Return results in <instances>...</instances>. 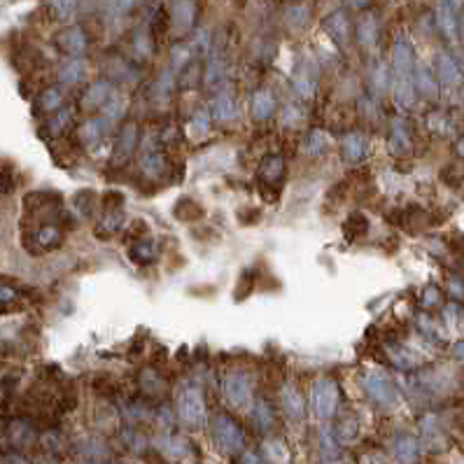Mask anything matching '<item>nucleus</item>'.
Wrapping results in <instances>:
<instances>
[{"label": "nucleus", "mask_w": 464, "mask_h": 464, "mask_svg": "<svg viewBox=\"0 0 464 464\" xmlns=\"http://www.w3.org/2000/svg\"><path fill=\"white\" fill-rule=\"evenodd\" d=\"M122 229H124V210H119V213H105L103 220L98 222L96 227V236L103 241V238H112Z\"/></svg>", "instance_id": "29"}, {"label": "nucleus", "mask_w": 464, "mask_h": 464, "mask_svg": "<svg viewBox=\"0 0 464 464\" xmlns=\"http://www.w3.org/2000/svg\"><path fill=\"white\" fill-rule=\"evenodd\" d=\"M196 19V8L191 0H177L175 3V12H173V24L180 33H187L191 26H194Z\"/></svg>", "instance_id": "26"}, {"label": "nucleus", "mask_w": 464, "mask_h": 464, "mask_svg": "<svg viewBox=\"0 0 464 464\" xmlns=\"http://www.w3.org/2000/svg\"><path fill=\"white\" fill-rule=\"evenodd\" d=\"M362 387H364V392H367L369 399L374 403H378L381 408L394 406V401H397L394 387L390 385V381H385L383 376H378V374L362 376Z\"/></svg>", "instance_id": "7"}, {"label": "nucleus", "mask_w": 464, "mask_h": 464, "mask_svg": "<svg viewBox=\"0 0 464 464\" xmlns=\"http://www.w3.org/2000/svg\"><path fill=\"white\" fill-rule=\"evenodd\" d=\"M124 112H126V103L122 101V98H115L112 96L108 103H105V108H103V122L105 124H115V122H119V119H124Z\"/></svg>", "instance_id": "35"}, {"label": "nucleus", "mask_w": 464, "mask_h": 464, "mask_svg": "<svg viewBox=\"0 0 464 464\" xmlns=\"http://www.w3.org/2000/svg\"><path fill=\"white\" fill-rule=\"evenodd\" d=\"M84 464H91V462H84Z\"/></svg>", "instance_id": "51"}, {"label": "nucleus", "mask_w": 464, "mask_h": 464, "mask_svg": "<svg viewBox=\"0 0 464 464\" xmlns=\"http://www.w3.org/2000/svg\"><path fill=\"white\" fill-rule=\"evenodd\" d=\"M280 403H282V410L287 413L289 420H294V422L303 420V415H306V401H303V394L299 392V387H296L294 383H287V385H282V390H280Z\"/></svg>", "instance_id": "12"}, {"label": "nucleus", "mask_w": 464, "mask_h": 464, "mask_svg": "<svg viewBox=\"0 0 464 464\" xmlns=\"http://www.w3.org/2000/svg\"><path fill=\"white\" fill-rule=\"evenodd\" d=\"M455 357H460V360H464V339L455 346Z\"/></svg>", "instance_id": "50"}, {"label": "nucleus", "mask_w": 464, "mask_h": 464, "mask_svg": "<svg viewBox=\"0 0 464 464\" xmlns=\"http://www.w3.org/2000/svg\"><path fill=\"white\" fill-rule=\"evenodd\" d=\"M56 45L63 54H68L72 58H79L87 51V35L79 26H68L56 35Z\"/></svg>", "instance_id": "9"}, {"label": "nucleus", "mask_w": 464, "mask_h": 464, "mask_svg": "<svg viewBox=\"0 0 464 464\" xmlns=\"http://www.w3.org/2000/svg\"><path fill=\"white\" fill-rule=\"evenodd\" d=\"M70 119H72V112L68 108H61V110H56L54 115H49L47 122H45V131H47V136L49 138H61L65 134V129H68Z\"/></svg>", "instance_id": "28"}, {"label": "nucleus", "mask_w": 464, "mask_h": 464, "mask_svg": "<svg viewBox=\"0 0 464 464\" xmlns=\"http://www.w3.org/2000/svg\"><path fill=\"white\" fill-rule=\"evenodd\" d=\"M439 75L441 79H446V82H457L460 70H457V65L450 61L448 56H439Z\"/></svg>", "instance_id": "38"}, {"label": "nucleus", "mask_w": 464, "mask_h": 464, "mask_svg": "<svg viewBox=\"0 0 464 464\" xmlns=\"http://www.w3.org/2000/svg\"><path fill=\"white\" fill-rule=\"evenodd\" d=\"M101 201H103V213H119V210H124L126 196L119 189H108Z\"/></svg>", "instance_id": "36"}, {"label": "nucleus", "mask_w": 464, "mask_h": 464, "mask_svg": "<svg viewBox=\"0 0 464 464\" xmlns=\"http://www.w3.org/2000/svg\"><path fill=\"white\" fill-rule=\"evenodd\" d=\"M210 117H213L215 122H222V124L234 122V119L238 117V108H236L234 96H231V94L215 96V101H213V115H210Z\"/></svg>", "instance_id": "24"}, {"label": "nucleus", "mask_w": 464, "mask_h": 464, "mask_svg": "<svg viewBox=\"0 0 464 464\" xmlns=\"http://www.w3.org/2000/svg\"><path fill=\"white\" fill-rule=\"evenodd\" d=\"M63 227H58L54 222H45V224H35V227L24 229L22 234V245L24 250L33 257L47 255V252H54L63 245Z\"/></svg>", "instance_id": "2"}, {"label": "nucleus", "mask_w": 464, "mask_h": 464, "mask_svg": "<svg viewBox=\"0 0 464 464\" xmlns=\"http://www.w3.org/2000/svg\"><path fill=\"white\" fill-rule=\"evenodd\" d=\"M367 231H369V217L364 215L362 210H353V213H348V217L343 220V236H346L350 243L367 236Z\"/></svg>", "instance_id": "22"}, {"label": "nucleus", "mask_w": 464, "mask_h": 464, "mask_svg": "<svg viewBox=\"0 0 464 464\" xmlns=\"http://www.w3.org/2000/svg\"><path fill=\"white\" fill-rule=\"evenodd\" d=\"M150 229H147V222L143 220H136L134 224H131L129 229H126V241L136 243V241H143V238H147Z\"/></svg>", "instance_id": "40"}, {"label": "nucleus", "mask_w": 464, "mask_h": 464, "mask_svg": "<svg viewBox=\"0 0 464 464\" xmlns=\"http://www.w3.org/2000/svg\"><path fill=\"white\" fill-rule=\"evenodd\" d=\"M10 399V383L8 381H0V408L8 403Z\"/></svg>", "instance_id": "48"}, {"label": "nucleus", "mask_w": 464, "mask_h": 464, "mask_svg": "<svg viewBox=\"0 0 464 464\" xmlns=\"http://www.w3.org/2000/svg\"><path fill=\"white\" fill-rule=\"evenodd\" d=\"M15 191V175L10 170H0V201Z\"/></svg>", "instance_id": "45"}, {"label": "nucleus", "mask_w": 464, "mask_h": 464, "mask_svg": "<svg viewBox=\"0 0 464 464\" xmlns=\"http://www.w3.org/2000/svg\"><path fill=\"white\" fill-rule=\"evenodd\" d=\"M84 77V61L82 58H68V63H63V68L58 70V82L63 87H72Z\"/></svg>", "instance_id": "32"}, {"label": "nucleus", "mask_w": 464, "mask_h": 464, "mask_svg": "<svg viewBox=\"0 0 464 464\" xmlns=\"http://www.w3.org/2000/svg\"><path fill=\"white\" fill-rule=\"evenodd\" d=\"M303 119V115H301V110L299 108H291V105H287V108L282 110V119H280V124L285 126V129H294V126H299V122Z\"/></svg>", "instance_id": "42"}, {"label": "nucleus", "mask_w": 464, "mask_h": 464, "mask_svg": "<svg viewBox=\"0 0 464 464\" xmlns=\"http://www.w3.org/2000/svg\"><path fill=\"white\" fill-rule=\"evenodd\" d=\"M252 413H255V422L257 427L262 429V432H269V429H273L275 425V415H273V406L259 397V399L255 401V408H252Z\"/></svg>", "instance_id": "30"}, {"label": "nucleus", "mask_w": 464, "mask_h": 464, "mask_svg": "<svg viewBox=\"0 0 464 464\" xmlns=\"http://www.w3.org/2000/svg\"><path fill=\"white\" fill-rule=\"evenodd\" d=\"M187 134L194 138H203L210 134V117L203 110H196L187 124Z\"/></svg>", "instance_id": "34"}, {"label": "nucleus", "mask_w": 464, "mask_h": 464, "mask_svg": "<svg viewBox=\"0 0 464 464\" xmlns=\"http://www.w3.org/2000/svg\"><path fill=\"white\" fill-rule=\"evenodd\" d=\"M110 98H112V84L108 79H98V82H91L87 91L82 94V98H79V108H82V112L91 115L96 110H103Z\"/></svg>", "instance_id": "8"}, {"label": "nucleus", "mask_w": 464, "mask_h": 464, "mask_svg": "<svg viewBox=\"0 0 464 464\" xmlns=\"http://www.w3.org/2000/svg\"><path fill=\"white\" fill-rule=\"evenodd\" d=\"M331 436L336 439V443H353L357 436H360V420H357L355 410L350 408H343L339 415H336V422H334V432Z\"/></svg>", "instance_id": "10"}, {"label": "nucleus", "mask_w": 464, "mask_h": 464, "mask_svg": "<svg viewBox=\"0 0 464 464\" xmlns=\"http://www.w3.org/2000/svg\"><path fill=\"white\" fill-rule=\"evenodd\" d=\"M173 217H175L177 222L194 224V222L203 220V217H205V208L196 201V198L180 196V198L175 201V205H173Z\"/></svg>", "instance_id": "15"}, {"label": "nucleus", "mask_w": 464, "mask_h": 464, "mask_svg": "<svg viewBox=\"0 0 464 464\" xmlns=\"http://www.w3.org/2000/svg\"><path fill=\"white\" fill-rule=\"evenodd\" d=\"M94 390L101 397H105V394H112L115 392V381H112V378L105 374V376H96L94 378Z\"/></svg>", "instance_id": "44"}, {"label": "nucleus", "mask_w": 464, "mask_h": 464, "mask_svg": "<svg viewBox=\"0 0 464 464\" xmlns=\"http://www.w3.org/2000/svg\"><path fill=\"white\" fill-rule=\"evenodd\" d=\"M291 84H294L296 94L303 96V98H310L313 96V91H315V82L308 75H294V82Z\"/></svg>", "instance_id": "39"}, {"label": "nucleus", "mask_w": 464, "mask_h": 464, "mask_svg": "<svg viewBox=\"0 0 464 464\" xmlns=\"http://www.w3.org/2000/svg\"><path fill=\"white\" fill-rule=\"evenodd\" d=\"M70 205L75 213H79L82 217H91L94 215V208H96V191L94 189H79L72 194L70 198Z\"/></svg>", "instance_id": "27"}, {"label": "nucleus", "mask_w": 464, "mask_h": 464, "mask_svg": "<svg viewBox=\"0 0 464 464\" xmlns=\"http://www.w3.org/2000/svg\"><path fill=\"white\" fill-rule=\"evenodd\" d=\"M213 441L224 455H238L245 448V432L231 415L217 413L213 417Z\"/></svg>", "instance_id": "3"}, {"label": "nucleus", "mask_w": 464, "mask_h": 464, "mask_svg": "<svg viewBox=\"0 0 464 464\" xmlns=\"http://www.w3.org/2000/svg\"><path fill=\"white\" fill-rule=\"evenodd\" d=\"M105 129H108V124H105L101 117L87 119V122H84V124L77 129V141H79V145H84V147H91V145H96V143L103 138Z\"/></svg>", "instance_id": "21"}, {"label": "nucleus", "mask_w": 464, "mask_h": 464, "mask_svg": "<svg viewBox=\"0 0 464 464\" xmlns=\"http://www.w3.org/2000/svg\"><path fill=\"white\" fill-rule=\"evenodd\" d=\"M392 453H394L397 462H399V464H413L417 460V441L413 439V436H408V434L397 436V441L392 446Z\"/></svg>", "instance_id": "25"}, {"label": "nucleus", "mask_w": 464, "mask_h": 464, "mask_svg": "<svg viewBox=\"0 0 464 464\" xmlns=\"http://www.w3.org/2000/svg\"><path fill=\"white\" fill-rule=\"evenodd\" d=\"M138 147V124L136 122H126L122 126L117 136V145H115V161L122 163L126 161Z\"/></svg>", "instance_id": "13"}, {"label": "nucleus", "mask_w": 464, "mask_h": 464, "mask_svg": "<svg viewBox=\"0 0 464 464\" xmlns=\"http://www.w3.org/2000/svg\"><path fill=\"white\" fill-rule=\"evenodd\" d=\"M324 31L329 33V38L334 40L339 47H346L350 42V19L346 17V12H331V15L324 19Z\"/></svg>", "instance_id": "14"}, {"label": "nucleus", "mask_w": 464, "mask_h": 464, "mask_svg": "<svg viewBox=\"0 0 464 464\" xmlns=\"http://www.w3.org/2000/svg\"><path fill=\"white\" fill-rule=\"evenodd\" d=\"M360 464H387V460L378 453H367V455H362Z\"/></svg>", "instance_id": "47"}, {"label": "nucleus", "mask_w": 464, "mask_h": 464, "mask_svg": "<svg viewBox=\"0 0 464 464\" xmlns=\"http://www.w3.org/2000/svg\"><path fill=\"white\" fill-rule=\"evenodd\" d=\"M177 417L184 427L189 429H201L205 425V417H208V408H205V397L203 390L194 385V383H184L177 392Z\"/></svg>", "instance_id": "1"}, {"label": "nucleus", "mask_w": 464, "mask_h": 464, "mask_svg": "<svg viewBox=\"0 0 464 464\" xmlns=\"http://www.w3.org/2000/svg\"><path fill=\"white\" fill-rule=\"evenodd\" d=\"M343 159H346L348 163H357L362 161L364 157H367V150H369V143L367 138L362 134H348L343 138Z\"/></svg>", "instance_id": "23"}, {"label": "nucleus", "mask_w": 464, "mask_h": 464, "mask_svg": "<svg viewBox=\"0 0 464 464\" xmlns=\"http://www.w3.org/2000/svg\"><path fill=\"white\" fill-rule=\"evenodd\" d=\"M63 105V91L58 87H47L42 89L35 98V117H42V115H54L56 110H61Z\"/></svg>", "instance_id": "17"}, {"label": "nucleus", "mask_w": 464, "mask_h": 464, "mask_svg": "<svg viewBox=\"0 0 464 464\" xmlns=\"http://www.w3.org/2000/svg\"><path fill=\"white\" fill-rule=\"evenodd\" d=\"M346 3L350 5V8H367L371 0H346Z\"/></svg>", "instance_id": "49"}, {"label": "nucleus", "mask_w": 464, "mask_h": 464, "mask_svg": "<svg viewBox=\"0 0 464 464\" xmlns=\"http://www.w3.org/2000/svg\"><path fill=\"white\" fill-rule=\"evenodd\" d=\"M141 387L147 397H163L166 394V381L157 374L154 369H145L141 374Z\"/></svg>", "instance_id": "31"}, {"label": "nucleus", "mask_w": 464, "mask_h": 464, "mask_svg": "<svg viewBox=\"0 0 464 464\" xmlns=\"http://www.w3.org/2000/svg\"><path fill=\"white\" fill-rule=\"evenodd\" d=\"M241 464H266V462H264V457L259 453H255V450H248V453H243Z\"/></svg>", "instance_id": "46"}, {"label": "nucleus", "mask_w": 464, "mask_h": 464, "mask_svg": "<svg viewBox=\"0 0 464 464\" xmlns=\"http://www.w3.org/2000/svg\"><path fill=\"white\" fill-rule=\"evenodd\" d=\"M287 22H289L291 29H303L306 22H308V10L306 8H291L287 12Z\"/></svg>", "instance_id": "41"}, {"label": "nucleus", "mask_w": 464, "mask_h": 464, "mask_svg": "<svg viewBox=\"0 0 464 464\" xmlns=\"http://www.w3.org/2000/svg\"><path fill=\"white\" fill-rule=\"evenodd\" d=\"M310 403H313V413L320 420H329V417L336 415V408H339V385H336L334 378L329 376L317 378L313 387H310Z\"/></svg>", "instance_id": "4"}, {"label": "nucleus", "mask_w": 464, "mask_h": 464, "mask_svg": "<svg viewBox=\"0 0 464 464\" xmlns=\"http://www.w3.org/2000/svg\"><path fill=\"white\" fill-rule=\"evenodd\" d=\"M257 180L264 189H275L280 194V187L285 182V159L280 154H266L257 166Z\"/></svg>", "instance_id": "6"}, {"label": "nucleus", "mask_w": 464, "mask_h": 464, "mask_svg": "<svg viewBox=\"0 0 464 464\" xmlns=\"http://www.w3.org/2000/svg\"><path fill=\"white\" fill-rule=\"evenodd\" d=\"M250 115H252V119H257V122H266V119H271L275 115V96L266 89L255 91V94H252V101H250Z\"/></svg>", "instance_id": "16"}, {"label": "nucleus", "mask_w": 464, "mask_h": 464, "mask_svg": "<svg viewBox=\"0 0 464 464\" xmlns=\"http://www.w3.org/2000/svg\"><path fill=\"white\" fill-rule=\"evenodd\" d=\"M161 450L175 462H189L194 457V446L184 436H166L161 441Z\"/></svg>", "instance_id": "18"}, {"label": "nucleus", "mask_w": 464, "mask_h": 464, "mask_svg": "<svg viewBox=\"0 0 464 464\" xmlns=\"http://www.w3.org/2000/svg\"><path fill=\"white\" fill-rule=\"evenodd\" d=\"M255 285H257V273H255V269H245L243 273H241V278H238V282H236L234 299H236V301L248 299L252 291H255Z\"/></svg>", "instance_id": "33"}, {"label": "nucleus", "mask_w": 464, "mask_h": 464, "mask_svg": "<svg viewBox=\"0 0 464 464\" xmlns=\"http://www.w3.org/2000/svg\"><path fill=\"white\" fill-rule=\"evenodd\" d=\"M126 255H129V259L136 264V266H150V264L157 262V245L147 241V238H143V241H136L129 245V250H126Z\"/></svg>", "instance_id": "19"}, {"label": "nucleus", "mask_w": 464, "mask_h": 464, "mask_svg": "<svg viewBox=\"0 0 464 464\" xmlns=\"http://www.w3.org/2000/svg\"><path fill=\"white\" fill-rule=\"evenodd\" d=\"M224 397L234 408H248L252 401V376L248 371H231L224 378Z\"/></svg>", "instance_id": "5"}, {"label": "nucleus", "mask_w": 464, "mask_h": 464, "mask_svg": "<svg viewBox=\"0 0 464 464\" xmlns=\"http://www.w3.org/2000/svg\"><path fill=\"white\" fill-rule=\"evenodd\" d=\"M236 217H238V222H241V224L250 227V224H255V222L262 220V210H255V208H250V205H245V208L238 210Z\"/></svg>", "instance_id": "43"}, {"label": "nucleus", "mask_w": 464, "mask_h": 464, "mask_svg": "<svg viewBox=\"0 0 464 464\" xmlns=\"http://www.w3.org/2000/svg\"><path fill=\"white\" fill-rule=\"evenodd\" d=\"M141 173L147 177V180H154V182H159L161 177L168 175L170 163H168V159H166L163 152H157V150L145 152V154L141 157Z\"/></svg>", "instance_id": "11"}, {"label": "nucleus", "mask_w": 464, "mask_h": 464, "mask_svg": "<svg viewBox=\"0 0 464 464\" xmlns=\"http://www.w3.org/2000/svg\"><path fill=\"white\" fill-rule=\"evenodd\" d=\"M303 152L308 157H324L331 150V136L322 129H313L308 131L306 138H303Z\"/></svg>", "instance_id": "20"}, {"label": "nucleus", "mask_w": 464, "mask_h": 464, "mask_svg": "<svg viewBox=\"0 0 464 464\" xmlns=\"http://www.w3.org/2000/svg\"><path fill=\"white\" fill-rule=\"evenodd\" d=\"M266 455H269V460L273 462V464H287V462H289V450H287V446H285L282 441H278V439L266 443Z\"/></svg>", "instance_id": "37"}]
</instances>
